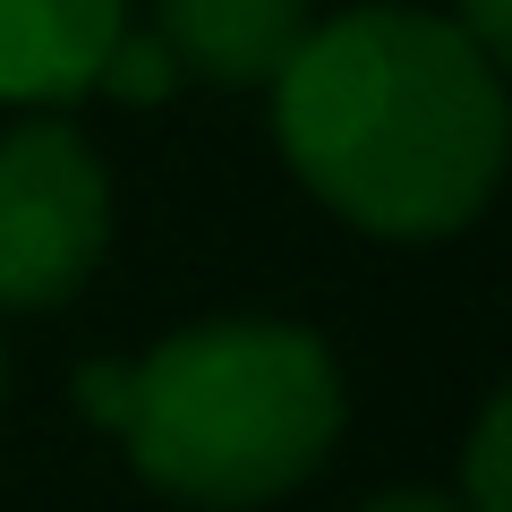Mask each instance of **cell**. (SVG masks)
I'll return each mask as SVG.
<instances>
[{"label":"cell","instance_id":"52a82bcc","mask_svg":"<svg viewBox=\"0 0 512 512\" xmlns=\"http://www.w3.org/2000/svg\"><path fill=\"white\" fill-rule=\"evenodd\" d=\"M171 86H180V69H171V52H163L154 35H137V26H128V35L111 43L103 77H94V94H111V103H163Z\"/></svg>","mask_w":512,"mask_h":512},{"label":"cell","instance_id":"30bf717a","mask_svg":"<svg viewBox=\"0 0 512 512\" xmlns=\"http://www.w3.org/2000/svg\"><path fill=\"white\" fill-rule=\"evenodd\" d=\"M359 512H461V495H436V487H393V495H367Z\"/></svg>","mask_w":512,"mask_h":512},{"label":"cell","instance_id":"8fae6325","mask_svg":"<svg viewBox=\"0 0 512 512\" xmlns=\"http://www.w3.org/2000/svg\"><path fill=\"white\" fill-rule=\"evenodd\" d=\"M0 384H9V359H0Z\"/></svg>","mask_w":512,"mask_h":512},{"label":"cell","instance_id":"5b68a950","mask_svg":"<svg viewBox=\"0 0 512 512\" xmlns=\"http://www.w3.org/2000/svg\"><path fill=\"white\" fill-rule=\"evenodd\" d=\"M316 0H154L146 35L171 52L180 77L205 86H274L308 43Z\"/></svg>","mask_w":512,"mask_h":512},{"label":"cell","instance_id":"7a4b0ae2","mask_svg":"<svg viewBox=\"0 0 512 512\" xmlns=\"http://www.w3.org/2000/svg\"><path fill=\"white\" fill-rule=\"evenodd\" d=\"M350 393L333 350L282 316H205L128 367L120 444L137 478L205 512L308 487L342 444Z\"/></svg>","mask_w":512,"mask_h":512},{"label":"cell","instance_id":"6da1fadb","mask_svg":"<svg viewBox=\"0 0 512 512\" xmlns=\"http://www.w3.org/2000/svg\"><path fill=\"white\" fill-rule=\"evenodd\" d=\"M274 137L299 188L350 231L453 239L504 180V60L436 9H350L308 26L274 77Z\"/></svg>","mask_w":512,"mask_h":512},{"label":"cell","instance_id":"277c9868","mask_svg":"<svg viewBox=\"0 0 512 512\" xmlns=\"http://www.w3.org/2000/svg\"><path fill=\"white\" fill-rule=\"evenodd\" d=\"M120 35L128 0H0V103L60 111L94 94Z\"/></svg>","mask_w":512,"mask_h":512},{"label":"cell","instance_id":"3957f363","mask_svg":"<svg viewBox=\"0 0 512 512\" xmlns=\"http://www.w3.org/2000/svg\"><path fill=\"white\" fill-rule=\"evenodd\" d=\"M111 248V171L69 120L0 128V308H60Z\"/></svg>","mask_w":512,"mask_h":512},{"label":"cell","instance_id":"ba28073f","mask_svg":"<svg viewBox=\"0 0 512 512\" xmlns=\"http://www.w3.org/2000/svg\"><path fill=\"white\" fill-rule=\"evenodd\" d=\"M77 410L120 436V419H128V367H86V376H77Z\"/></svg>","mask_w":512,"mask_h":512},{"label":"cell","instance_id":"9c48e42d","mask_svg":"<svg viewBox=\"0 0 512 512\" xmlns=\"http://www.w3.org/2000/svg\"><path fill=\"white\" fill-rule=\"evenodd\" d=\"M453 26L504 60V43H512V0H453Z\"/></svg>","mask_w":512,"mask_h":512},{"label":"cell","instance_id":"8992f818","mask_svg":"<svg viewBox=\"0 0 512 512\" xmlns=\"http://www.w3.org/2000/svg\"><path fill=\"white\" fill-rule=\"evenodd\" d=\"M461 512H512V402L495 393L461 453Z\"/></svg>","mask_w":512,"mask_h":512}]
</instances>
